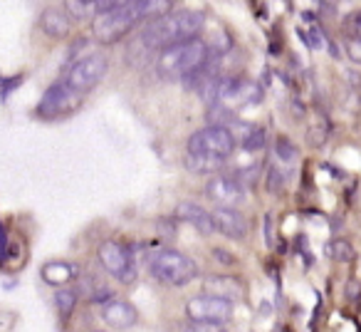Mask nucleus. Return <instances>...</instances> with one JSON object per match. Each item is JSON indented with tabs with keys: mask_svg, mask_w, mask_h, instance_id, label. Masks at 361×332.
I'll return each instance as SVG.
<instances>
[{
	"mask_svg": "<svg viewBox=\"0 0 361 332\" xmlns=\"http://www.w3.org/2000/svg\"><path fill=\"white\" fill-rule=\"evenodd\" d=\"M206 16L201 11H169L164 16L154 18L149 25H144L141 30V42L151 50H166L171 45H178V42H186L198 37Z\"/></svg>",
	"mask_w": 361,
	"mask_h": 332,
	"instance_id": "1",
	"label": "nucleus"
},
{
	"mask_svg": "<svg viewBox=\"0 0 361 332\" xmlns=\"http://www.w3.org/2000/svg\"><path fill=\"white\" fill-rule=\"evenodd\" d=\"M171 3H156V0H126V3H111L109 11L99 13L92 20V32L99 42H116L139 25L144 18L154 11H169Z\"/></svg>",
	"mask_w": 361,
	"mask_h": 332,
	"instance_id": "2",
	"label": "nucleus"
},
{
	"mask_svg": "<svg viewBox=\"0 0 361 332\" xmlns=\"http://www.w3.org/2000/svg\"><path fill=\"white\" fill-rule=\"evenodd\" d=\"M211 60V45L201 37L178 42L156 55V72L164 80H186Z\"/></svg>",
	"mask_w": 361,
	"mask_h": 332,
	"instance_id": "3",
	"label": "nucleus"
},
{
	"mask_svg": "<svg viewBox=\"0 0 361 332\" xmlns=\"http://www.w3.org/2000/svg\"><path fill=\"white\" fill-rule=\"evenodd\" d=\"M149 273L159 283L171 287H183L198 278V266L191 256L173 248H159L149 256Z\"/></svg>",
	"mask_w": 361,
	"mask_h": 332,
	"instance_id": "4",
	"label": "nucleus"
},
{
	"mask_svg": "<svg viewBox=\"0 0 361 332\" xmlns=\"http://www.w3.org/2000/svg\"><path fill=\"white\" fill-rule=\"evenodd\" d=\"M106 70H109V60L102 52H92V55L77 60L75 65L67 70V75L62 77L67 87H70L75 95L85 97L90 90H94L102 80H104Z\"/></svg>",
	"mask_w": 361,
	"mask_h": 332,
	"instance_id": "5",
	"label": "nucleus"
},
{
	"mask_svg": "<svg viewBox=\"0 0 361 332\" xmlns=\"http://www.w3.org/2000/svg\"><path fill=\"white\" fill-rule=\"evenodd\" d=\"M235 151V139H233L231 129L226 126H203V129L193 131L188 139V154L196 156H211V159H223Z\"/></svg>",
	"mask_w": 361,
	"mask_h": 332,
	"instance_id": "6",
	"label": "nucleus"
},
{
	"mask_svg": "<svg viewBox=\"0 0 361 332\" xmlns=\"http://www.w3.org/2000/svg\"><path fill=\"white\" fill-rule=\"evenodd\" d=\"M97 256H99V263L111 278H116L119 283L129 285V283L136 280V263L131 251H126L121 243L116 241H104L99 248H97Z\"/></svg>",
	"mask_w": 361,
	"mask_h": 332,
	"instance_id": "7",
	"label": "nucleus"
},
{
	"mask_svg": "<svg viewBox=\"0 0 361 332\" xmlns=\"http://www.w3.org/2000/svg\"><path fill=\"white\" fill-rule=\"evenodd\" d=\"M186 315L193 322H218V325H226L233 317V302L213 295H196L186 302Z\"/></svg>",
	"mask_w": 361,
	"mask_h": 332,
	"instance_id": "8",
	"label": "nucleus"
},
{
	"mask_svg": "<svg viewBox=\"0 0 361 332\" xmlns=\"http://www.w3.org/2000/svg\"><path fill=\"white\" fill-rule=\"evenodd\" d=\"M206 196L216 203L218 208H238L245 198V189L231 177V174H216L208 179Z\"/></svg>",
	"mask_w": 361,
	"mask_h": 332,
	"instance_id": "9",
	"label": "nucleus"
},
{
	"mask_svg": "<svg viewBox=\"0 0 361 332\" xmlns=\"http://www.w3.org/2000/svg\"><path fill=\"white\" fill-rule=\"evenodd\" d=\"M80 100L82 97L75 95V92H72L70 87L60 80V82H55L45 95H42L40 105H37V114L50 119V117H57V114H62V112L75 109V107L80 105Z\"/></svg>",
	"mask_w": 361,
	"mask_h": 332,
	"instance_id": "10",
	"label": "nucleus"
},
{
	"mask_svg": "<svg viewBox=\"0 0 361 332\" xmlns=\"http://www.w3.org/2000/svg\"><path fill=\"white\" fill-rule=\"evenodd\" d=\"M213 228L221 236L231 238V241H243L247 236V218L238 208H213L211 211Z\"/></svg>",
	"mask_w": 361,
	"mask_h": 332,
	"instance_id": "11",
	"label": "nucleus"
},
{
	"mask_svg": "<svg viewBox=\"0 0 361 332\" xmlns=\"http://www.w3.org/2000/svg\"><path fill=\"white\" fill-rule=\"evenodd\" d=\"M102 320L106 322L109 327H114V330H126V327L136 325V320H139V312H136V307L131 305V302L126 300H109L102 305L99 310Z\"/></svg>",
	"mask_w": 361,
	"mask_h": 332,
	"instance_id": "12",
	"label": "nucleus"
},
{
	"mask_svg": "<svg viewBox=\"0 0 361 332\" xmlns=\"http://www.w3.org/2000/svg\"><path fill=\"white\" fill-rule=\"evenodd\" d=\"M203 287L206 292L203 295H213V297H221V300H240L243 297V283L233 275H223V273H213V275H206L203 280Z\"/></svg>",
	"mask_w": 361,
	"mask_h": 332,
	"instance_id": "13",
	"label": "nucleus"
},
{
	"mask_svg": "<svg viewBox=\"0 0 361 332\" xmlns=\"http://www.w3.org/2000/svg\"><path fill=\"white\" fill-rule=\"evenodd\" d=\"M176 218L191 223V226L196 228L198 233H203V236H211V233H216L211 211H203V208L198 206V203H193V201H180L178 206H176Z\"/></svg>",
	"mask_w": 361,
	"mask_h": 332,
	"instance_id": "14",
	"label": "nucleus"
},
{
	"mask_svg": "<svg viewBox=\"0 0 361 332\" xmlns=\"http://www.w3.org/2000/svg\"><path fill=\"white\" fill-rule=\"evenodd\" d=\"M40 25H42V32H45L47 37L62 40V37L70 35L72 20L65 13V8H45L42 16H40Z\"/></svg>",
	"mask_w": 361,
	"mask_h": 332,
	"instance_id": "15",
	"label": "nucleus"
},
{
	"mask_svg": "<svg viewBox=\"0 0 361 332\" xmlns=\"http://www.w3.org/2000/svg\"><path fill=\"white\" fill-rule=\"evenodd\" d=\"M40 275H42V280H45L47 285L62 287V285H67L70 280H75L77 268L70 266V263H62V261H50V263H45V266H42Z\"/></svg>",
	"mask_w": 361,
	"mask_h": 332,
	"instance_id": "16",
	"label": "nucleus"
},
{
	"mask_svg": "<svg viewBox=\"0 0 361 332\" xmlns=\"http://www.w3.org/2000/svg\"><path fill=\"white\" fill-rule=\"evenodd\" d=\"M111 3H94V0H67L65 3V13L72 16L75 20H94L99 13L109 11Z\"/></svg>",
	"mask_w": 361,
	"mask_h": 332,
	"instance_id": "17",
	"label": "nucleus"
},
{
	"mask_svg": "<svg viewBox=\"0 0 361 332\" xmlns=\"http://www.w3.org/2000/svg\"><path fill=\"white\" fill-rule=\"evenodd\" d=\"M223 164H226L223 159H211V156L186 154V166H188V172H193V174H213V172H221Z\"/></svg>",
	"mask_w": 361,
	"mask_h": 332,
	"instance_id": "18",
	"label": "nucleus"
},
{
	"mask_svg": "<svg viewBox=\"0 0 361 332\" xmlns=\"http://www.w3.org/2000/svg\"><path fill=\"white\" fill-rule=\"evenodd\" d=\"M240 141V146L245 151H257L262 149V144H265V129L257 124H245V131H243L240 136L235 139V144Z\"/></svg>",
	"mask_w": 361,
	"mask_h": 332,
	"instance_id": "19",
	"label": "nucleus"
},
{
	"mask_svg": "<svg viewBox=\"0 0 361 332\" xmlns=\"http://www.w3.org/2000/svg\"><path fill=\"white\" fill-rule=\"evenodd\" d=\"M329 256L334 258V261H339V263H351L356 258V253H354V248H351L349 241L339 238V241L329 243Z\"/></svg>",
	"mask_w": 361,
	"mask_h": 332,
	"instance_id": "20",
	"label": "nucleus"
},
{
	"mask_svg": "<svg viewBox=\"0 0 361 332\" xmlns=\"http://www.w3.org/2000/svg\"><path fill=\"white\" fill-rule=\"evenodd\" d=\"M55 305H57V310L67 317L77 305V292L70 290V287H60V290L55 292Z\"/></svg>",
	"mask_w": 361,
	"mask_h": 332,
	"instance_id": "21",
	"label": "nucleus"
},
{
	"mask_svg": "<svg viewBox=\"0 0 361 332\" xmlns=\"http://www.w3.org/2000/svg\"><path fill=\"white\" fill-rule=\"evenodd\" d=\"M341 28H344V35L346 37L361 42V11L349 13V16L344 18V23H341Z\"/></svg>",
	"mask_w": 361,
	"mask_h": 332,
	"instance_id": "22",
	"label": "nucleus"
},
{
	"mask_svg": "<svg viewBox=\"0 0 361 332\" xmlns=\"http://www.w3.org/2000/svg\"><path fill=\"white\" fill-rule=\"evenodd\" d=\"M285 182H287V174L277 166H270V172H267V191L270 194H280L285 189Z\"/></svg>",
	"mask_w": 361,
	"mask_h": 332,
	"instance_id": "23",
	"label": "nucleus"
},
{
	"mask_svg": "<svg viewBox=\"0 0 361 332\" xmlns=\"http://www.w3.org/2000/svg\"><path fill=\"white\" fill-rule=\"evenodd\" d=\"M183 332H228L226 325H218V322H188L183 327Z\"/></svg>",
	"mask_w": 361,
	"mask_h": 332,
	"instance_id": "24",
	"label": "nucleus"
},
{
	"mask_svg": "<svg viewBox=\"0 0 361 332\" xmlns=\"http://www.w3.org/2000/svg\"><path fill=\"white\" fill-rule=\"evenodd\" d=\"M295 144H292L290 139H287V136H280V139H277V156H280L282 161H292L295 159Z\"/></svg>",
	"mask_w": 361,
	"mask_h": 332,
	"instance_id": "25",
	"label": "nucleus"
},
{
	"mask_svg": "<svg viewBox=\"0 0 361 332\" xmlns=\"http://www.w3.org/2000/svg\"><path fill=\"white\" fill-rule=\"evenodd\" d=\"M213 258H216L221 266H235V256H231V253L226 251V248H213Z\"/></svg>",
	"mask_w": 361,
	"mask_h": 332,
	"instance_id": "26",
	"label": "nucleus"
},
{
	"mask_svg": "<svg viewBox=\"0 0 361 332\" xmlns=\"http://www.w3.org/2000/svg\"><path fill=\"white\" fill-rule=\"evenodd\" d=\"M265 238L267 246H272V216H265Z\"/></svg>",
	"mask_w": 361,
	"mask_h": 332,
	"instance_id": "27",
	"label": "nucleus"
},
{
	"mask_svg": "<svg viewBox=\"0 0 361 332\" xmlns=\"http://www.w3.org/2000/svg\"><path fill=\"white\" fill-rule=\"evenodd\" d=\"M0 256H6V228L0 223Z\"/></svg>",
	"mask_w": 361,
	"mask_h": 332,
	"instance_id": "28",
	"label": "nucleus"
},
{
	"mask_svg": "<svg viewBox=\"0 0 361 332\" xmlns=\"http://www.w3.org/2000/svg\"><path fill=\"white\" fill-rule=\"evenodd\" d=\"M94 332H104V330H94Z\"/></svg>",
	"mask_w": 361,
	"mask_h": 332,
	"instance_id": "29",
	"label": "nucleus"
}]
</instances>
